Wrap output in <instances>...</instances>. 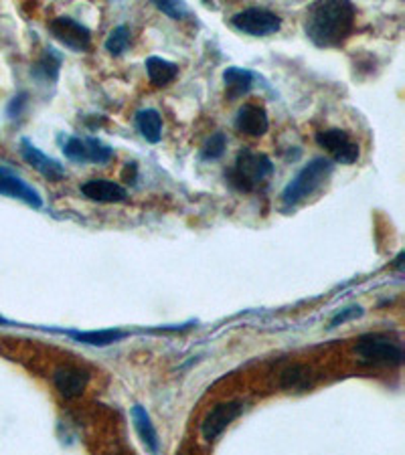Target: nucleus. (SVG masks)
<instances>
[{"instance_id": "f8f14e48", "label": "nucleus", "mask_w": 405, "mask_h": 455, "mask_svg": "<svg viewBox=\"0 0 405 455\" xmlns=\"http://www.w3.org/2000/svg\"><path fill=\"white\" fill-rule=\"evenodd\" d=\"M81 195L95 203H126L128 190L122 185L104 179H92L81 185Z\"/></svg>"}, {"instance_id": "1a4fd4ad", "label": "nucleus", "mask_w": 405, "mask_h": 455, "mask_svg": "<svg viewBox=\"0 0 405 455\" xmlns=\"http://www.w3.org/2000/svg\"><path fill=\"white\" fill-rule=\"evenodd\" d=\"M241 403L239 401H230V403H219V405L213 407L201 423V433L207 442H215V439L223 433L230 425L238 419L241 415Z\"/></svg>"}, {"instance_id": "7ed1b4c3", "label": "nucleus", "mask_w": 405, "mask_h": 455, "mask_svg": "<svg viewBox=\"0 0 405 455\" xmlns=\"http://www.w3.org/2000/svg\"><path fill=\"white\" fill-rule=\"evenodd\" d=\"M271 172H274V164L266 156V154L252 152V150H241L238 154V160L230 172H227V180L230 185L243 193H249L266 182Z\"/></svg>"}, {"instance_id": "cd10ccee", "label": "nucleus", "mask_w": 405, "mask_h": 455, "mask_svg": "<svg viewBox=\"0 0 405 455\" xmlns=\"http://www.w3.org/2000/svg\"><path fill=\"white\" fill-rule=\"evenodd\" d=\"M122 179L128 182V185H136V179H138V166L136 163H128L126 168H124L122 172Z\"/></svg>"}, {"instance_id": "f257e3e1", "label": "nucleus", "mask_w": 405, "mask_h": 455, "mask_svg": "<svg viewBox=\"0 0 405 455\" xmlns=\"http://www.w3.org/2000/svg\"><path fill=\"white\" fill-rule=\"evenodd\" d=\"M357 9L352 3H316L308 9L304 33L316 47H338L349 39L355 28Z\"/></svg>"}, {"instance_id": "412c9836", "label": "nucleus", "mask_w": 405, "mask_h": 455, "mask_svg": "<svg viewBox=\"0 0 405 455\" xmlns=\"http://www.w3.org/2000/svg\"><path fill=\"white\" fill-rule=\"evenodd\" d=\"M130 39H132L130 28L126 25H120V27H116L114 31L108 35L104 47H106V51H108L109 55L120 57L124 51L130 47Z\"/></svg>"}, {"instance_id": "0eeeda50", "label": "nucleus", "mask_w": 405, "mask_h": 455, "mask_svg": "<svg viewBox=\"0 0 405 455\" xmlns=\"http://www.w3.org/2000/svg\"><path fill=\"white\" fill-rule=\"evenodd\" d=\"M316 144H319L320 148L328 150L330 156H333V163L352 164L359 160V144L351 142V138L344 130H322L316 134Z\"/></svg>"}, {"instance_id": "dca6fc26", "label": "nucleus", "mask_w": 405, "mask_h": 455, "mask_svg": "<svg viewBox=\"0 0 405 455\" xmlns=\"http://www.w3.org/2000/svg\"><path fill=\"white\" fill-rule=\"evenodd\" d=\"M136 128L146 142L158 144L162 138V116L152 108L140 109L136 114Z\"/></svg>"}, {"instance_id": "f03ea898", "label": "nucleus", "mask_w": 405, "mask_h": 455, "mask_svg": "<svg viewBox=\"0 0 405 455\" xmlns=\"http://www.w3.org/2000/svg\"><path fill=\"white\" fill-rule=\"evenodd\" d=\"M335 172V163L330 158H312L282 190V204L286 209H294L316 190L324 187V182Z\"/></svg>"}, {"instance_id": "9d476101", "label": "nucleus", "mask_w": 405, "mask_h": 455, "mask_svg": "<svg viewBox=\"0 0 405 455\" xmlns=\"http://www.w3.org/2000/svg\"><path fill=\"white\" fill-rule=\"evenodd\" d=\"M20 154H23L27 164H31L35 171L45 176L47 180L57 182L65 176L63 164L59 163V160L47 156V154H43L31 140H28V138H23V140H20Z\"/></svg>"}, {"instance_id": "6e6552de", "label": "nucleus", "mask_w": 405, "mask_h": 455, "mask_svg": "<svg viewBox=\"0 0 405 455\" xmlns=\"http://www.w3.org/2000/svg\"><path fill=\"white\" fill-rule=\"evenodd\" d=\"M0 195L11 196V199H19L33 209L43 207V199L39 190L33 188L27 180L12 171L9 166L0 164Z\"/></svg>"}, {"instance_id": "20e7f679", "label": "nucleus", "mask_w": 405, "mask_h": 455, "mask_svg": "<svg viewBox=\"0 0 405 455\" xmlns=\"http://www.w3.org/2000/svg\"><path fill=\"white\" fill-rule=\"evenodd\" d=\"M355 352L359 361L369 366L392 364L400 366L403 363L401 342L389 339L387 334H365L360 336Z\"/></svg>"}, {"instance_id": "2eb2a0df", "label": "nucleus", "mask_w": 405, "mask_h": 455, "mask_svg": "<svg viewBox=\"0 0 405 455\" xmlns=\"http://www.w3.org/2000/svg\"><path fill=\"white\" fill-rule=\"evenodd\" d=\"M132 421H134L138 437L142 439L146 450H149L150 453H157L160 442H158V433H157V429H154L149 411H146L144 407L136 405L134 409H132Z\"/></svg>"}, {"instance_id": "6ab92c4d", "label": "nucleus", "mask_w": 405, "mask_h": 455, "mask_svg": "<svg viewBox=\"0 0 405 455\" xmlns=\"http://www.w3.org/2000/svg\"><path fill=\"white\" fill-rule=\"evenodd\" d=\"M68 336H71V339L79 344L109 347V344L126 339V332H122V330H92V332H76V330H69Z\"/></svg>"}, {"instance_id": "a878e982", "label": "nucleus", "mask_w": 405, "mask_h": 455, "mask_svg": "<svg viewBox=\"0 0 405 455\" xmlns=\"http://www.w3.org/2000/svg\"><path fill=\"white\" fill-rule=\"evenodd\" d=\"M27 101H28V93L27 92H20L19 95H14V98L11 100L9 108H6V114H9L11 120H14V117H19L20 114H23Z\"/></svg>"}, {"instance_id": "393cba45", "label": "nucleus", "mask_w": 405, "mask_h": 455, "mask_svg": "<svg viewBox=\"0 0 405 455\" xmlns=\"http://www.w3.org/2000/svg\"><path fill=\"white\" fill-rule=\"evenodd\" d=\"M363 315V307L360 306H351V307H344V310L338 312L333 320H330V326L328 328H336V326H343L344 322L349 320H355Z\"/></svg>"}, {"instance_id": "ddd939ff", "label": "nucleus", "mask_w": 405, "mask_h": 455, "mask_svg": "<svg viewBox=\"0 0 405 455\" xmlns=\"http://www.w3.org/2000/svg\"><path fill=\"white\" fill-rule=\"evenodd\" d=\"M235 128H238L241 134L247 136H263L270 128V120L266 109L254 104H246L239 108L238 117H235Z\"/></svg>"}, {"instance_id": "a211bd4d", "label": "nucleus", "mask_w": 405, "mask_h": 455, "mask_svg": "<svg viewBox=\"0 0 405 455\" xmlns=\"http://www.w3.org/2000/svg\"><path fill=\"white\" fill-rule=\"evenodd\" d=\"M144 68L154 85H168L176 76H179V65L166 61V59L162 57H149Z\"/></svg>"}, {"instance_id": "4be33fe9", "label": "nucleus", "mask_w": 405, "mask_h": 455, "mask_svg": "<svg viewBox=\"0 0 405 455\" xmlns=\"http://www.w3.org/2000/svg\"><path fill=\"white\" fill-rule=\"evenodd\" d=\"M85 144H87V163H93V164H106L109 160L114 158V148L112 146L104 144L98 138H85Z\"/></svg>"}, {"instance_id": "bb28decb", "label": "nucleus", "mask_w": 405, "mask_h": 455, "mask_svg": "<svg viewBox=\"0 0 405 455\" xmlns=\"http://www.w3.org/2000/svg\"><path fill=\"white\" fill-rule=\"evenodd\" d=\"M154 4H157L158 11L168 14V17L174 20H179L182 19V14H187V6L182 3H154Z\"/></svg>"}, {"instance_id": "39448f33", "label": "nucleus", "mask_w": 405, "mask_h": 455, "mask_svg": "<svg viewBox=\"0 0 405 455\" xmlns=\"http://www.w3.org/2000/svg\"><path fill=\"white\" fill-rule=\"evenodd\" d=\"M231 27L238 28V31L243 35L268 36L279 31V27H282V19L268 9L252 6V9H246L238 14H233Z\"/></svg>"}, {"instance_id": "9b49d317", "label": "nucleus", "mask_w": 405, "mask_h": 455, "mask_svg": "<svg viewBox=\"0 0 405 455\" xmlns=\"http://www.w3.org/2000/svg\"><path fill=\"white\" fill-rule=\"evenodd\" d=\"M90 383V372L76 366H61L53 372V385L65 399H76Z\"/></svg>"}, {"instance_id": "c85d7f7f", "label": "nucleus", "mask_w": 405, "mask_h": 455, "mask_svg": "<svg viewBox=\"0 0 405 455\" xmlns=\"http://www.w3.org/2000/svg\"><path fill=\"white\" fill-rule=\"evenodd\" d=\"M0 324H4V318H0Z\"/></svg>"}, {"instance_id": "b1692460", "label": "nucleus", "mask_w": 405, "mask_h": 455, "mask_svg": "<svg viewBox=\"0 0 405 455\" xmlns=\"http://www.w3.org/2000/svg\"><path fill=\"white\" fill-rule=\"evenodd\" d=\"M227 148V138L223 132H217V134H213L207 142L203 146V158L205 160H217L225 154Z\"/></svg>"}, {"instance_id": "4468645a", "label": "nucleus", "mask_w": 405, "mask_h": 455, "mask_svg": "<svg viewBox=\"0 0 405 455\" xmlns=\"http://www.w3.org/2000/svg\"><path fill=\"white\" fill-rule=\"evenodd\" d=\"M223 84H225V98L230 101H235L252 90L254 73L243 68H227L223 71Z\"/></svg>"}, {"instance_id": "5701e85b", "label": "nucleus", "mask_w": 405, "mask_h": 455, "mask_svg": "<svg viewBox=\"0 0 405 455\" xmlns=\"http://www.w3.org/2000/svg\"><path fill=\"white\" fill-rule=\"evenodd\" d=\"M63 154L73 163H87V144L85 138H77V136H69L63 144Z\"/></svg>"}, {"instance_id": "f3484780", "label": "nucleus", "mask_w": 405, "mask_h": 455, "mask_svg": "<svg viewBox=\"0 0 405 455\" xmlns=\"http://www.w3.org/2000/svg\"><path fill=\"white\" fill-rule=\"evenodd\" d=\"M61 59L63 57L57 49L49 47V49H45V53L41 55L39 61L33 65L31 73L36 79H41V82L55 84L59 77V69H61Z\"/></svg>"}, {"instance_id": "aec40b11", "label": "nucleus", "mask_w": 405, "mask_h": 455, "mask_svg": "<svg viewBox=\"0 0 405 455\" xmlns=\"http://www.w3.org/2000/svg\"><path fill=\"white\" fill-rule=\"evenodd\" d=\"M279 387L286 391H308L312 387L311 369L304 364H292L279 377Z\"/></svg>"}, {"instance_id": "423d86ee", "label": "nucleus", "mask_w": 405, "mask_h": 455, "mask_svg": "<svg viewBox=\"0 0 405 455\" xmlns=\"http://www.w3.org/2000/svg\"><path fill=\"white\" fill-rule=\"evenodd\" d=\"M49 33L76 53H84L92 45V31L71 17H57L49 23Z\"/></svg>"}]
</instances>
